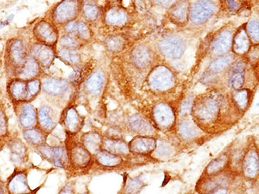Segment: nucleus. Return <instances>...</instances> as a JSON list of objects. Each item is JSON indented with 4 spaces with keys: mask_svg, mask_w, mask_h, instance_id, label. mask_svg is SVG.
Wrapping results in <instances>:
<instances>
[{
    "mask_svg": "<svg viewBox=\"0 0 259 194\" xmlns=\"http://www.w3.org/2000/svg\"><path fill=\"white\" fill-rule=\"evenodd\" d=\"M76 194H89L88 192H80V193H76Z\"/></svg>",
    "mask_w": 259,
    "mask_h": 194,
    "instance_id": "obj_58",
    "label": "nucleus"
},
{
    "mask_svg": "<svg viewBox=\"0 0 259 194\" xmlns=\"http://www.w3.org/2000/svg\"><path fill=\"white\" fill-rule=\"evenodd\" d=\"M232 47L234 53L243 56L247 53L251 47V40L247 35L246 29L241 27L233 37Z\"/></svg>",
    "mask_w": 259,
    "mask_h": 194,
    "instance_id": "obj_32",
    "label": "nucleus"
},
{
    "mask_svg": "<svg viewBox=\"0 0 259 194\" xmlns=\"http://www.w3.org/2000/svg\"><path fill=\"white\" fill-rule=\"evenodd\" d=\"M27 169L15 167L6 181L7 194H36L40 188L32 189L29 186Z\"/></svg>",
    "mask_w": 259,
    "mask_h": 194,
    "instance_id": "obj_9",
    "label": "nucleus"
},
{
    "mask_svg": "<svg viewBox=\"0 0 259 194\" xmlns=\"http://www.w3.org/2000/svg\"><path fill=\"white\" fill-rule=\"evenodd\" d=\"M223 6L229 12H237L241 7V0H221Z\"/></svg>",
    "mask_w": 259,
    "mask_h": 194,
    "instance_id": "obj_50",
    "label": "nucleus"
},
{
    "mask_svg": "<svg viewBox=\"0 0 259 194\" xmlns=\"http://www.w3.org/2000/svg\"><path fill=\"white\" fill-rule=\"evenodd\" d=\"M155 122L161 130L167 131L173 127L175 117L173 109L167 104H160L153 111Z\"/></svg>",
    "mask_w": 259,
    "mask_h": 194,
    "instance_id": "obj_19",
    "label": "nucleus"
},
{
    "mask_svg": "<svg viewBox=\"0 0 259 194\" xmlns=\"http://www.w3.org/2000/svg\"><path fill=\"white\" fill-rule=\"evenodd\" d=\"M229 163V158L227 155H223L217 158L209 163L206 168V174L208 176H215L222 172Z\"/></svg>",
    "mask_w": 259,
    "mask_h": 194,
    "instance_id": "obj_39",
    "label": "nucleus"
},
{
    "mask_svg": "<svg viewBox=\"0 0 259 194\" xmlns=\"http://www.w3.org/2000/svg\"><path fill=\"white\" fill-rule=\"evenodd\" d=\"M194 101L192 97L188 98L181 107V113L182 115H185V114H190L191 111H192V107H193Z\"/></svg>",
    "mask_w": 259,
    "mask_h": 194,
    "instance_id": "obj_52",
    "label": "nucleus"
},
{
    "mask_svg": "<svg viewBox=\"0 0 259 194\" xmlns=\"http://www.w3.org/2000/svg\"><path fill=\"white\" fill-rule=\"evenodd\" d=\"M143 182L140 178L131 179L127 186V192L128 194H136L143 187Z\"/></svg>",
    "mask_w": 259,
    "mask_h": 194,
    "instance_id": "obj_48",
    "label": "nucleus"
},
{
    "mask_svg": "<svg viewBox=\"0 0 259 194\" xmlns=\"http://www.w3.org/2000/svg\"><path fill=\"white\" fill-rule=\"evenodd\" d=\"M19 127L22 131L37 126V108L32 103L12 104Z\"/></svg>",
    "mask_w": 259,
    "mask_h": 194,
    "instance_id": "obj_10",
    "label": "nucleus"
},
{
    "mask_svg": "<svg viewBox=\"0 0 259 194\" xmlns=\"http://www.w3.org/2000/svg\"><path fill=\"white\" fill-rule=\"evenodd\" d=\"M234 57L232 55H227V56H220L214 60L209 66L212 73H217V72H223L226 69L229 67L231 64L234 62Z\"/></svg>",
    "mask_w": 259,
    "mask_h": 194,
    "instance_id": "obj_40",
    "label": "nucleus"
},
{
    "mask_svg": "<svg viewBox=\"0 0 259 194\" xmlns=\"http://www.w3.org/2000/svg\"><path fill=\"white\" fill-rule=\"evenodd\" d=\"M244 173L246 177L255 179L258 175V154L254 150L250 151L244 160Z\"/></svg>",
    "mask_w": 259,
    "mask_h": 194,
    "instance_id": "obj_35",
    "label": "nucleus"
},
{
    "mask_svg": "<svg viewBox=\"0 0 259 194\" xmlns=\"http://www.w3.org/2000/svg\"><path fill=\"white\" fill-rule=\"evenodd\" d=\"M105 47L113 53L121 52L125 48L126 41L124 37L119 35L110 36L105 40Z\"/></svg>",
    "mask_w": 259,
    "mask_h": 194,
    "instance_id": "obj_42",
    "label": "nucleus"
},
{
    "mask_svg": "<svg viewBox=\"0 0 259 194\" xmlns=\"http://www.w3.org/2000/svg\"><path fill=\"white\" fill-rule=\"evenodd\" d=\"M82 0H60L46 13L45 18L60 29L67 23L79 18Z\"/></svg>",
    "mask_w": 259,
    "mask_h": 194,
    "instance_id": "obj_4",
    "label": "nucleus"
},
{
    "mask_svg": "<svg viewBox=\"0 0 259 194\" xmlns=\"http://www.w3.org/2000/svg\"><path fill=\"white\" fill-rule=\"evenodd\" d=\"M106 24L112 27H122L128 22V13L122 7L115 6L108 8L104 14Z\"/></svg>",
    "mask_w": 259,
    "mask_h": 194,
    "instance_id": "obj_25",
    "label": "nucleus"
},
{
    "mask_svg": "<svg viewBox=\"0 0 259 194\" xmlns=\"http://www.w3.org/2000/svg\"><path fill=\"white\" fill-rule=\"evenodd\" d=\"M217 10V6L210 0H201L192 6L189 10V17L194 24L200 25L212 17Z\"/></svg>",
    "mask_w": 259,
    "mask_h": 194,
    "instance_id": "obj_15",
    "label": "nucleus"
},
{
    "mask_svg": "<svg viewBox=\"0 0 259 194\" xmlns=\"http://www.w3.org/2000/svg\"><path fill=\"white\" fill-rule=\"evenodd\" d=\"M79 141L92 156H95L101 150L103 137L97 131H91L83 133L80 136Z\"/></svg>",
    "mask_w": 259,
    "mask_h": 194,
    "instance_id": "obj_27",
    "label": "nucleus"
},
{
    "mask_svg": "<svg viewBox=\"0 0 259 194\" xmlns=\"http://www.w3.org/2000/svg\"><path fill=\"white\" fill-rule=\"evenodd\" d=\"M6 141H7V140H3V139H0V152H2L3 149H4V147H5Z\"/></svg>",
    "mask_w": 259,
    "mask_h": 194,
    "instance_id": "obj_57",
    "label": "nucleus"
},
{
    "mask_svg": "<svg viewBox=\"0 0 259 194\" xmlns=\"http://www.w3.org/2000/svg\"><path fill=\"white\" fill-rule=\"evenodd\" d=\"M45 74V71L40 65L30 56H28L24 67L22 68L17 78L23 80L29 81L31 79L41 78Z\"/></svg>",
    "mask_w": 259,
    "mask_h": 194,
    "instance_id": "obj_26",
    "label": "nucleus"
},
{
    "mask_svg": "<svg viewBox=\"0 0 259 194\" xmlns=\"http://www.w3.org/2000/svg\"><path fill=\"white\" fill-rule=\"evenodd\" d=\"M49 136L50 134L45 132L38 126L22 131V137L24 142L31 149L47 144Z\"/></svg>",
    "mask_w": 259,
    "mask_h": 194,
    "instance_id": "obj_23",
    "label": "nucleus"
},
{
    "mask_svg": "<svg viewBox=\"0 0 259 194\" xmlns=\"http://www.w3.org/2000/svg\"><path fill=\"white\" fill-rule=\"evenodd\" d=\"M246 70V63L243 61L236 62L231 67L230 72V84L235 90L242 89L245 82L244 72Z\"/></svg>",
    "mask_w": 259,
    "mask_h": 194,
    "instance_id": "obj_30",
    "label": "nucleus"
},
{
    "mask_svg": "<svg viewBox=\"0 0 259 194\" xmlns=\"http://www.w3.org/2000/svg\"><path fill=\"white\" fill-rule=\"evenodd\" d=\"M95 1H96L97 3H98L99 1H101V0H95Z\"/></svg>",
    "mask_w": 259,
    "mask_h": 194,
    "instance_id": "obj_59",
    "label": "nucleus"
},
{
    "mask_svg": "<svg viewBox=\"0 0 259 194\" xmlns=\"http://www.w3.org/2000/svg\"><path fill=\"white\" fill-rule=\"evenodd\" d=\"M32 35L34 42L56 47L60 37V30L50 20L44 17L33 26Z\"/></svg>",
    "mask_w": 259,
    "mask_h": 194,
    "instance_id": "obj_7",
    "label": "nucleus"
},
{
    "mask_svg": "<svg viewBox=\"0 0 259 194\" xmlns=\"http://www.w3.org/2000/svg\"><path fill=\"white\" fill-rule=\"evenodd\" d=\"M0 194H7L6 189V182L0 178Z\"/></svg>",
    "mask_w": 259,
    "mask_h": 194,
    "instance_id": "obj_55",
    "label": "nucleus"
},
{
    "mask_svg": "<svg viewBox=\"0 0 259 194\" xmlns=\"http://www.w3.org/2000/svg\"><path fill=\"white\" fill-rule=\"evenodd\" d=\"M162 54L170 59H179L183 55L185 46L182 39L170 37L162 40L160 44Z\"/></svg>",
    "mask_w": 259,
    "mask_h": 194,
    "instance_id": "obj_21",
    "label": "nucleus"
},
{
    "mask_svg": "<svg viewBox=\"0 0 259 194\" xmlns=\"http://www.w3.org/2000/svg\"><path fill=\"white\" fill-rule=\"evenodd\" d=\"M60 113V110L49 104L40 105L37 109V126L47 134H53L59 125Z\"/></svg>",
    "mask_w": 259,
    "mask_h": 194,
    "instance_id": "obj_11",
    "label": "nucleus"
},
{
    "mask_svg": "<svg viewBox=\"0 0 259 194\" xmlns=\"http://www.w3.org/2000/svg\"><path fill=\"white\" fill-rule=\"evenodd\" d=\"M130 150L137 154H148L157 147L154 139L147 136L136 137L130 142Z\"/></svg>",
    "mask_w": 259,
    "mask_h": 194,
    "instance_id": "obj_29",
    "label": "nucleus"
},
{
    "mask_svg": "<svg viewBox=\"0 0 259 194\" xmlns=\"http://www.w3.org/2000/svg\"><path fill=\"white\" fill-rule=\"evenodd\" d=\"M106 84V75L101 70L91 72L86 80L81 84L79 89L82 88L87 95L98 96L102 93Z\"/></svg>",
    "mask_w": 259,
    "mask_h": 194,
    "instance_id": "obj_17",
    "label": "nucleus"
},
{
    "mask_svg": "<svg viewBox=\"0 0 259 194\" xmlns=\"http://www.w3.org/2000/svg\"><path fill=\"white\" fill-rule=\"evenodd\" d=\"M29 56H31L45 71L53 66L56 59V47H49L34 41L29 44Z\"/></svg>",
    "mask_w": 259,
    "mask_h": 194,
    "instance_id": "obj_13",
    "label": "nucleus"
},
{
    "mask_svg": "<svg viewBox=\"0 0 259 194\" xmlns=\"http://www.w3.org/2000/svg\"><path fill=\"white\" fill-rule=\"evenodd\" d=\"M92 62H87V63H82V65L78 66L76 69H73L67 79L72 85H74L75 87L79 89L81 84L86 80L87 78L92 72Z\"/></svg>",
    "mask_w": 259,
    "mask_h": 194,
    "instance_id": "obj_34",
    "label": "nucleus"
},
{
    "mask_svg": "<svg viewBox=\"0 0 259 194\" xmlns=\"http://www.w3.org/2000/svg\"><path fill=\"white\" fill-rule=\"evenodd\" d=\"M101 150H105L108 153L116 156H126L130 153V146L126 142L120 139L103 137Z\"/></svg>",
    "mask_w": 259,
    "mask_h": 194,
    "instance_id": "obj_31",
    "label": "nucleus"
},
{
    "mask_svg": "<svg viewBox=\"0 0 259 194\" xmlns=\"http://www.w3.org/2000/svg\"><path fill=\"white\" fill-rule=\"evenodd\" d=\"M192 110L195 118L205 125L215 122L219 117L220 105L212 97H203L194 103Z\"/></svg>",
    "mask_w": 259,
    "mask_h": 194,
    "instance_id": "obj_8",
    "label": "nucleus"
},
{
    "mask_svg": "<svg viewBox=\"0 0 259 194\" xmlns=\"http://www.w3.org/2000/svg\"><path fill=\"white\" fill-rule=\"evenodd\" d=\"M132 131L141 136H150L154 134L155 129L147 120L140 115H134L128 122Z\"/></svg>",
    "mask_w": 259,
    "mask_h": 194,
    "instance_id": "obj_33",
    "label": "nucleus"
},
{
    "mask_svg": "<svg viewBox=\"0 0 259 194\" xmlns=\"http://www.w3.org/2000/svg\"><path fill=\"white\" fill-rule=\"evenodd\" d=\"M85 43L79 40L76 36L60 33L57 46L65 47V48L82 49Z\"/></svg>",
    "mask_w": 259,
    "mask_h": 194,
    "instance_id": "obj_38",
    "label": "nucleus"
},
{
    "mask_svg": "<svg viewBox=\"0 0 259 194\" xmlns=\"http://www.w3.org/2000/svg\"><path fill=\"white\" fill-rule=\"evenodd\" d=\"M250 92L247 89L237 90L233 95V100L236 105L241 111H245L249 104Z\"/></svg>",
    "mask_w": 259,
    "mask_h": 194,
    "instance_id": "obj_44",
    "label": "nucleus"
},
{
    "mask_svg": "<svg viewBox=\"0 0 259 194\" xmlns=\"http://www.w3.org/2000/svg\"><path fill=\"white\" fill-rule=\"evenodd\" d=\"M10 134L8 117L6 112L5 106L0 102V139L7 140Z\"/></svg>",
    "mask_w": 259,
    "mask_h": 194,
    "instance_id": "obj_45",
    "label": "nucleus"
},
{
    "mask_svg": "<svg viewBox=\"0 0 259 194\" xmlns=\"http://www.w3.org/2000/svg\"><path fill=\"white\" fill-rule=\"evenodd\" d=\"M29 44L25 39L14 37L6 43L4 50V70L7 79L17 78L29 56Z\"/></svg>",
    "mask_w": 259,
    "mask_h": 194,
    "instance_id": "obj_2",
    "label": "nucleus"
},
{
    "mask_svg": "<svg viewBox=\"0 0 259 194\" xmlns=\"http://www.w3.org/2000/svg\"><path fill=\"white\" fill-rule=\"evenodd\" d=\"M179 132L185 138L192 139L199 134V127L191 121H184L179 126Z\"/></svg>",
    "mask_w": 259,
    "mask_h": 194,
    "instance_id": "obj_43",
    "label": "nucleus"
},
{
    "mask_svg": "<svg viewBox=\"0 0 259 194\" xmlns=\"http://www.w3.org/2000/svg\"><path fill=\"white\" fill-rule=\"evenodd\" d=\"M103 15L102 9L95 0H82L79 18L85 22L95 24Z\"/></svg>",
    "mask_w": 259,
    "mask_h": 194,
    "instance_id": "obj_20",
    "label": "nucleus"
},
{
    "mask_svg": "<svg viewBox=\"0 0 259 194\" xmlns=\"http://www.w3.org/2000/svg\"></svg>",
    "mask_w": 259,
    "mask_h": 194,
    "instance_id": "obj_60",
    "label": "nucleus"
},
{
    "mask_svg": "<svg viewBox=\"0 0 259 194\" xmlns=\"http://www.w3.org/2000/svg\"><path fill=\"white\" fill-rule=\"evenodd\" d=\"M56 59L72 69H76L83 63L80 49L65 48L56 46Z\"/></svg>",
    "mask_w": 259,
    "mask_h": 194,
    "instance_id": "obj_22",
    "label": "nucleus"
},
{
    "mask_svg": "<svg viewBox=\"0 0 259 194\" xmlns=\"http://www.w3.org/2000/svg\"><path fill=\"white\" fill-rule=\"evenodd\" d=\"M76 183L74 181L66 182V184L61 188L57 194H76Z\"/></svg>",
    "mask_w": 259,
    "mask_h": 194,
    "instance_id": "obj_51",
    "label": "nucleus"
},
{
    "mask_svg": "<svg viewBox=\"0 0 259 194\" xmlns=\"http://www.w3.org/2000/svg\"><path fill=\"white\" fill-rule=\"evenodd\" d=\"M6 146L10 151V161L15 167H21L28 162V146L18 136L10 134L6 141Z\"/></svg>",
    "mask_w": 259,
    "mask_h": 194,
    "instance_id": "obj_12",
    "label": "nucleus"
},
{
    "mask_svg": "<svg viewBox=\"0 0 259 194\" xmlns=\"http://www.w3.org/2000/svg\"><path fill=\"white\" fill-rule=\"evenodd\" d=\"M221 182L212 180L210 179H204L199 181V185L197 186V190L201 194H212L218 189V186Z\"/></svg>",
    "mask_w": 259,
    "mask_h": 194,
    "instance_id": "obj_46",
    "label": "nucleus"
},
{
    "mask_svg": "<svg viewBox=\"0 0 259 194\" xmlns=\"http://www.w3.org/2000/svg\"><path fill=\"white\" fill-rule=\"evenodd\" d=\"M84 123L85 118L79 114L76 104H69L61 111L59 125L66 135H78L82 131Z\"/></svg>",
    "mask_w": 259,
    "mask_h": 194,
    "instance_id": "obj_6",
    "label": "nucleus"
},
{
    "mask_svg": "<svg viewBox=\"0 0 259 194\" xmlns=\"http://www.w3.org/2000/svg\"><path fill=\"white\" fill-rule=\"evenodd\" d=\"M214 80H215L214 75H210V74H206V75H204L203 78H202V81L205 84L213 83Z\"/></svg>",
    "mask_w": 259,
    "mask_h": 194,
    "instance_id": "obj_54",
    "label": "nucleus"
},
{
    "mask_svg": "<svg viewBox=\"0 0 259 194\" xmlns=\"http://www.w3.org/2000/svg\"><path fill=\"white\" fill-rule=\"evenodd\" d=\"M246 31H247V35H248L249 38L251 39L254 43L257 44L259 39L258 20L256 19V20H253L250 21L248 24H247Z\"/></svg>",
    "mask_w": 259,
    "mask_h": 194,
    "instance_id": "obj_47",
    "label": "nucleus"
},
{
    "mask_svg": "<svg viewBox=\"0 0 259 194\" xmlns=\"http://www.w3.org/2000/svg\"><path fill=\"white\" fill-rule=\"evenodd\" d=\"M149 82L155 90L167 91L175 85V79L170 69L165 66H158L150 73Z\"/></svg>",
    "mask_w": 259,
    "mask_h": 194,
    "instance_id": "obj_14",
    "label": "nucleus"
},
{
    "mask_svg": "<svg viewBox=\"0 0 259 194\" xmlns=\"http://www.w3.org/2000/svg\"><path fill=\"white\" fill-rule=\"evenodd\" d=\"M40 79L41 94L48 104L60 111L69 104H76L79 89L67 79L45 73Z\"/></svg>",
    "mask_w": 259,
    "mask_h": 194,
    "instance_id": "obj_1",
    "label": "nucleus"
},
{
    "mask_svg": "<svg viewBox=\"0 0 259 194\" xmlns=\"http://www.w3.org/2000/svg\"><path fill=\"white\" fill-rule=\"evenodd\" d=\"M6 90L11 104H19L27 101V81L19 78L7 79Z\"/></svg>",
    "mask_w": 259,
    "mask_h": 194,
    "instance_id": "obj_18",
    "label": "nucleus"
},
{
    "mask_svg": "<svg viewBox=\"0 0 259 194\" xmlns=\"http://www.w3.org/2000/svg\"><path fill=\"white\" fill-rule=\"evenodd\" d=\"M227 189H218L215 192H212V194H227Z\"/></svg>",
    "mask_w": 259,
    "mask_h": 194,
    "instance_id": "obj_56",
    "label": "nucleus"
},
{
    "mask_svg": "<svg viewBox=\"0 0 259 194\" xmlns=\"http://www.w3.org/2000/svg\"><path fill=\"white\" fill-rule=\"evenodd\" d=\"M96 163L104 167H116L122 163L121 156H116L107 151L101 150L98 154L95 155Z\"/></svg>",
    "mask_w": 259,
    "mask_h": 194,
    "instance_id": "obj_37",
    "label": "nucleus"
},
{
    "mask_svg": "<svg viewBox=\"0 0 259 194\" xmlns=\"http://www.w3.org/2000/svg\"><path fill=\"white\" fill-rule=\"evenodd\" d=\"M61 34H72L76 36L83 43H88L93 38V32L91 26L82 19L77 18L67 23L59 29Z\"/></svg>",
    "mask_w": 259,
    "mask_h": 194,
    "instance_id": "obj_16",
    "label": "nucleus"
},
{
    "mask_svg": "<svg viewBox=\"0 0 259 194\" xmlns=\"http://www.w3.org/2000/svg\"><path fill=\"white\" fill-rule=\"evenodd\" d=\"M27 97L26 102L32 103L41 94L42 82L40 78L27 81Z\"/></svg>",
    "mask_w": 259,
    "mask_h": 194,
    "instance_id": "obj_41",
    "label": "nucleus"
},
{
    "mask_svg": "<svg viewBox=\"0 0 259 194\" xmlns=\"http://www.w3.org/2000/svg\"><path fill=\"white\" fill-rule=\"evenodd\" d=\"M156 4L162 7H168L173 5L175 3V0H153Z\"/></svg>",
    "mask_w": 259,
    "mask_h": 194,
    "instance_id": "obj_53",
    "label": "nucleus"
},
{
    "mask_svg": "<svg viewBox=\"0 0 259 194\" xmlns=\"http://www.w3.org/2000/svg\"><path fill=\"white\" fill-rule=\"evenodd\" d=\"M132 60L139 69H147L151 65V53L146 47L138 46L132 52Z\"/></svg>",
    "mask_w": 259,
    "mask_h": 194,
    "instance_id": "obj_36",
    "label": "nucleus"
},
{
    "mask_svg": "<svg viewBox=\"0 0 259 194\" xmlns=\"http://www.w3.org/2000/svg\"><path fill=\"white\" fill-rule=\"evenodd\" d=\"M32 149L34 153H37L43 160L46 161L49 164L69 172V159L64 142L55 144L47 143L44 146Z\"/></svg>",
    "mask_w": 259,
    "mask_h": 194,
    "instance_id": "obj_5",
    "label": "nucleus"
},
{
    "mask_svg": "<svg viewBox=\"0 0 259 194\" xmlns=\"http://www.w3.org/2000/svg\"><path fill=\"white\" fill-rule=\"evenodd\" d=\"M233 34L228 30L221 32L212 42V52L217 56H225L232 47Z\"/></svg>",
    "mask_w": 259,
    "mask_h": 194,
    "instance_id": "obj_28",
    "label": "nucleus"
},
{
    "mask_svg": "<svg viewBox=\"0 0 259 194\" xmlns=\"http://www.w3.org/2000/svg\"><path fill=\"white\" fill-rule=\"evenodd\" d=\"M174 153V149L168 144H160L156 149V155L161 158H167L171 156Z\"/></svg>",
    "mask_w": 259,
    "mask_h": 194,
    "instance_id": "obj_49",
    "label": "nucleus"
},
{
    "mask_svg": "<svg viewBox=\"0 0 259 194\" xmlns=\"http://www.w3.org/2000/svg\"><path fill=\"white\" fill-rule=\"evenodd\" d=\"M189 3L188 0H180L175 3L170 8V20L174 24L179 26H184L189 21Z\"/></svg>",
    "mask_w": 259,
    "mask_h": 194,
    "instance_id": "obj_24",
    "label": "nucleus"
},
{
    "mask_svg": "<svg viewBox=\"0 0 259 194\" xmlns=\"http://www.w3.org/2000/svg\"><path fill=\"white\" fill-rule=\"evenodd\" d=\"M64 142L69 159V173L80 172L88 169L92 161V155L82 146L79 140L76 138L77 135H66Z\"/></svg>",
    "mask_w": 259,
    "mask_h": 194,
    "instance_id": "obj_3",
    "label": "nucleus"
}]
</instances>
